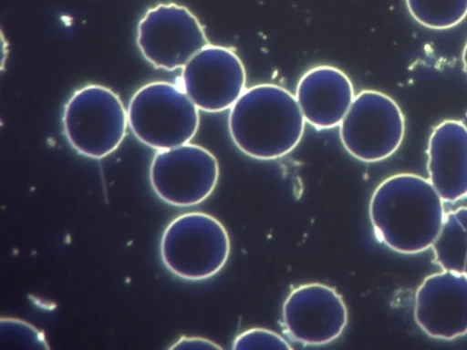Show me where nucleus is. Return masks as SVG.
<instances>
[{"label":"nucleus","instance_id":"obj_9","mask_svg":"<svg viewBox=\"0 0 467 350\" xmlns=\"http://www.w3.org/2000/svg\"><path fill=\"white\" fill-rule=\"evenodd\" d=\"M244 66L231 48L209 44L182 67V88L205 112L231 108L244 93Z\"/></svg>","mask_w":467,"mask_h":350},{"label":"nucleus","instance_id":"obj_18","mask_svg":"<svg viewBox=\"0 0 467 350\" xmlns=\"http://www.w3.org/2000/svg\"><path fill=\"white\" fill-rule=\"evenodd\" d=\"M218 344L199 336H183L176 341L171 349H222Z\"/></svg>","mask_w":467,"mask_h":350},{"label":"nucleus","instance_id":"obj_7","mask_svg":"<svg viewBox=\"0 0 467 350\" xmlns=\"http://www.w3.org/2000/svg\"><path fill=\"white\" fill-rule=\"evenodd\" d=\"M137 45L153 67L171 71L183 67L209 41L192 11L169 3L159 4L145 13L138 24Z\"/></svg>","mask_w":467,"mask_h":350},{"label":"nucleus","instance_id":"obj_2","mask_svg":"<svg viewBox=\"0 0 467 350\" xmlns=\"http://www.w3.org/2000/svg\"><path fill=\"white\" fill-rule=\"evenodd\" d=\"M305 118L296 97L275 84L246 88L230 108L228 128L245 155L272 160L290 153L300 142Z\"/></svg>","mask_w":467,"mask_h":350},{"label":"nucleus","instance_id":"obj_1","mask_svg":"<svg viewBox=\"0 0 467 350\" xmlns=\"http://www.w3.org/2000/svg\"><path fill=\"white\" fill-rule=\"evenodd\" d=\"M368 213L378 239L405 254L431 248L445 216L443 201L430 180L412 173L384 180L371 196Z\"/></svg>","mask_w":467,"mask_h":350},{"label":"nucleus","instance_id":"obj_6","mask_svg":"<svg viewBox=\"0 0 467 350\" xmlns=\"http://www.w3.org/2000/svg\"><path fill=\"white\" fill-rule=\"evenodd\" d=\"M405 134L404 115L387 94L367 89L356 95L339 124V137L346 150L364 162H377L391 156Z\"/></svg>","mask_w":467,"mask_h":350},{"label":"nucleus","instance_id":"obj_3","mask_svg":"<svg viewBox=\"0 0 467 350\" xmlns=\"http://www.w3.org/2000/svg\"><path fill=\"white\" fill-rule=\"evenodd\" d=\"M230 250V238L223 223L201 211L174 218L165 228L160 243L165 267L187 281L215 275L225 265Z\"/></svg>","mask_w":467,"mask_h":350},{"label":"nucleus","instance_id":"obj_10","mask_svg":"<svg viewBox=\"0 0 467 350\" xmlns=\"http://www.w3.org/2000/svg\"><path fill=\"white\" fill-rule=\"evenodd\" d=\"M285 332L306 345H323L338 338L348 324V309L332 287L309 283L293 289L282 309Z\"/></svg>","mask_w":467,"mask_h":350},{"label":"nucleus","instance_id":"obj_11","mask_svg":"<svg viewBox=\"0 0 467 350\" xmlns=\"http://www.w3.org/2000/svg\"><path fill=\"white\" fill-rule=\"evenodd\" d=\"M414 318L430 337L452 340L467 334V275L444 271L418 287Z\"/></svg>","mask_w":467,"mask_h":350},{"label":"nucleus","instance_id":"obj_19","mask_svg":"<svg viewBox=\"0 0 467 350\" xmlns=\"http://www.w3.org/2000/svg\"><path fill=\"white\" fill-rule=\"evenodd\" d=\"M462 60L463 64V69L467 73V42L462 50Z\"/></svg>","mask_w":467,"mask_h":350},{"label":"nucleus","instance_id":"obj_15","mask_svg":"<svg viewBox=\"0 0 467 350\" xmlns=\"http://www.w3.org/2000/svg\"><path fill=\"white\" fill-rule=\"evenodd\" d=\"M410 15L436 30L451 28L467 16V0H405Z\"/></svg>","mask_w":467,"mask_h":350},{"label":"nucleus","instance_id":"obj_17","mask_svg":"<svg viewBox=\"0 0 467 350\" xmlns=\"http://www.w3.org/2000/svg\"><path fill=\"white\" fill-rule=\"evenodd\" d=\"M233 349H292L279 334L265 328L254 327L236 336Z\"/></svg>","mask_w":467,"mask_h":350},{"label":"nucleus","instance_id":"obj_14","mask_svg":"<svg viewBox=\"0 0 467 350\" xmlns=\"http://www.w3.org/2000/svg\"><path fill=\"white\" fill-rule=\"evenodd\" d=\"M431 249L442 270L467 275V207L445 213Z\"/></svg>","mask_w":467,"mask_h":350},{"label":"nucleus","instance_id":"obj_16","mask_svg":"<svg viewBox=\"0 0 467 350\" xmlns=\"http://www.w3.org/2000/svg\"><path fill=\"white\" fill-rule=\"evenodd\" d=\"M2 339L34 348H48L44 335L30 324L14 319L2 318Z\"/></svg>","mask_w":467,"mask_h":350},{"label":"nucleus","instance_id":"obj_4","mask_svg":"<svg viewBox=\"0 0 467 350\" xmlns=\"http://www.w3.org/2000/svg\"><path fill=\"white\" fill-rule=\"evenodd\" d=\"M127 112L135 137L157 150L189 143L200 123L199 108L182 88L166 81L150 82L139 88Z\"/></svg>","mask_w":467,"mask_h":350},{"label":"nucleus","instance_id":"obj_8","mask_svg":"<svg viewBox=\"0 0 467 350\" xmlns=\"http://www.w3.org/2000/svg\"><path fill=\"white\" fill-rule=\"evenodd\" d=\"M219 164L207 149L192 143L158 150L150 167V181L167 204L191 207L205 201L215 189Z\"/></svg>","mask_w":467,"mask_h":350},{"label":"nucleus","instance_id":"obj_13","mask_svg":"<svg viewBox=\"0 0 467 350\" xmlns=\"http://www.w3.org/2000/svg\"><path fill=\"white\" fill-rule=\"evenodd\" d=\"M429 180L443 201L467 195V126L446 119L432 129L428 142Z\"/></svg>","mask_w":467,"mask_h":350},{"label":"nucleus","instance_id":"obj_12","mask_svg":"<svg viewBox=\"0 0 467 350\" xmlns=\"http://www.w3.org/2000/svg\"><path fill=\"white\" fill-rule=\"evenodd\" d=\"M295 97L305 120L317 129H327L341 123L356 95L345 72L322 65L300 77Z\"/></svg>","mask_w":467,"mask_h":350},{"label":"nucleus","instance_id":"obj_5","mask_svg":"<svg viewBox=\"0 0 467 350\" xmlns=\"http://www.w3.org/2000/svg\"><path fill=\"white\" fill-rule=\"evenodd\" d=\"M62 124L68 143L78 154L99 160L121 144L129 125L128 112L113 90L91 84L67 100Z\"/></svg>","mask_w":467,"mask_h":350}]
</instances>
